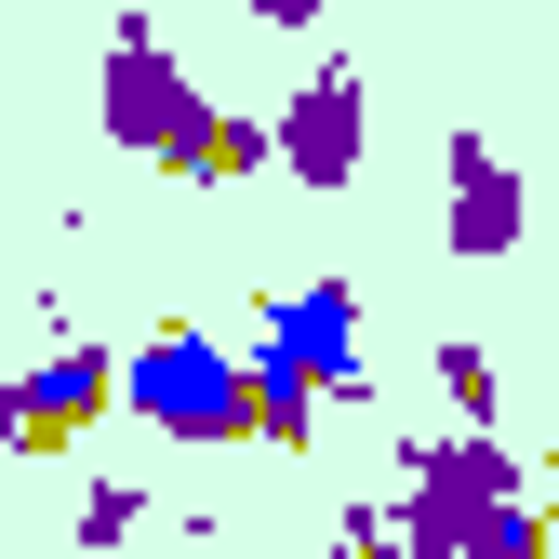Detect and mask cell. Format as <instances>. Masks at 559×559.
Returning <instances> with one entry per match:
<instances>
[{
	"instance_id": "6da1fadb",
	"label": "cell",
	"mask_w": 559,
	"mask_h": 559,
	"mask_svg": "<svg viewBox=\"0 0 559 559\" xmlns=\"http://www.w3.org/2000/svg\"><path fill=\"white\" fill-rule=\"evenodd\" d=\"M320 400H360V280H294V294H266V333H253V440L307 453L320 440Z\"/></svg>"
},
{
	"instance_id": "7a4b0ae2",
	"label": "cell",
	"mask_w": 559,
	"mask_h": 559,
	"mask_svg": "<svg viewBox=\"0 0 559 559\" xmlns=\"http://www.w3.org/2000/svg\"><path fill=\"white\" fill-rule=\"evenodd\" d=\"M120 413L160 427V440H187V453H227V440H253V346L200 333V320H160L120 360Z\"/></svg>"
},
{
	"instance_id": "3957f363",
	"label": "cell",
	"mask_w": 559,
	"mask_h": 559,
	"mask_svg": "<svg viewBox=\"0 0 559 559\" xmlns=\"http://www.w3.org/2000/svg\"><path fill=\"white\" fill-rule=\"evenodd\" d=\"M107 147H133V160H160V174H187L200 187V160H214V94L187 81V67L160 53V27L147 14H120L107 27Z\"/></svg>"
},
{
	"instance_id": "277c9868",
	"label": "cell",
	"mask_w": 559,
	"mask_h": 559,
	"mask_svg": "<svg viewBox=\"0 0 559 559\" xmlns=\"http://www.w3.org/2000/svg\"><path fill=\"white\" fill-rule=\"evenodd\" d=\"M266 120H280V174H294L307 200L360 187V147H373V81H360V67H307Z\"/></svg>"
},
{
	"instance_id": "5b68a950",
	"label": "cell",
	"mask_w": 559,
	"mask_h": 559,
	"mask_svg": "<svg viewBox=\"0 0 559 559\" xmlns=\"http://www.w3.org/2000/svg\"><path fill=\"white\" fill-rule=\"evenodd\" d=\"M440 174H453V200H440V253H453V266H507V253H520V227H533V187H520V160H507L479 120H453Z\"/></svg>"
},
{
	"instance_id": "8992f818",
	"label": "cell",
	"mask_w": 559,
	"mask_h": 559,
	"mask_svg": "<svg viewBox=\"0 0 559 559\" xmlns=\"http://www.w3.org/2000/svg\"><path fill=\"white\" fill-rule=\"evenodd\" d=\"M14 413H27V453H67L94 413H120V346H94V333L40 346V360L14 373Z\"/></svg>"
},
{
	"instance_id": "52a82bcc",
	"label": "cell",
	"mask_w": 559,
	"mask_h": 559,
	"mask_svg": "<svg viewBox=\"0 0 559 559\" xmlns=\"http://www.w3.org/2000/svg\"><path fill=\"white\" fill-rule=\"evenodd\" d=\"M427 360H440V400H453V427H493V413H507V360H493L479 333H440Z\"/></svg>"
},
{
	"instance_id": "ba28073f",
	"label": "cell",
	"mask_w": 559,
	"mask_h": 559,
	"mask_svg": "<svg viewBox=\"0 0 559 559\" xmlns=\"http://www.w3.org/2000/svg\"><path fill=\"white\" fill-rule=\"evenodd\" d=\"M133 533H147V493H133V479H81V520H67V546H133Z\"/></svg>"
},
{
	"instance_id": "9c48e42d",
	"label": "cell",
	"mask_w": 559,
	"mask_h": 559,
	"mask_svg": "<svg viewBox=\"0 0 559 559\" xmlns=\"http://www.w3.org/2000/svg\"><path fill=\"white\" fill-rule=\"evenodd\" d=\"M559 533H546V493H520V507H493V520H479L466 533V559H546Z\"/></svg>"
},
{
	"instance_id": "30bf717a",
	"label": "cell",
	"mask_w": 559,
	"mask_h": 559,
	"mask_svg": "<svg viewBox=\"0 0 559 559\" xmlns=\"http://www.w3.org/2000/svg\"><path fill=\"white\" fill-rule=\"evenodd\" d=\"M333 559H400V507H386V493H346V520H333Z\"/></svg>"
},
{
	"instance_id": "8fae6325",
	"label": "cell",
	"mask_w": 559,
	"mask_h": 559,
	"mask_svg": "<svg viewBox=\"0 0 559 559\" xmlns=\"http://www.w3.org/2000/svg\"><path fill=\"white\" fill-rule=\"evenodd\" d=\"M333 0H253V27H320Z\"/></svg>"
},
{
	"instance_id": "7c38bea8",
	"label": "cell",
	"mask_w": 559,
	"mask_h": 559,
	"mask_svg": "<svg viewBox=\"0 0 559 559\" xmlns=\"http://www.w3.org/2000/svg\"><path fill=\"white\" fill-rule=\"evenodd\" d=\"M27 453V413H14V386H0V466H14Z\"/></svg>"
},
{
	"instance_id": "4fadbf2b",
	"label": "cell",
	"mask_w": 559,
	"mask_h": 559,
	"mask_svg": "<svg viewBox=\"0 0 559 559\" xmlns=\"http://www.w3.org/2000/svg\"><path fill=\"white\" fill-rule=\"evenodd\" d=\"M227 559H253V546H227Z\"/></svg>"
}]
</instances>
